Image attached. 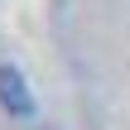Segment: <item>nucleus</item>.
Masks as SVG:
<instances>
[{
	"label": "nucleus",
	"instance_id": "f257e3e1",
	"mask_svg": "<svg viewBox=\"0 0 130 130\" xmlns=\"http://www.w3.org/2000/svg\"><path fill=\"white\" fill-rule=\"evenodd\" d=\"M0 96H5V106L10 111H19V116H29L34 106H29V96H24V82H19V72L14 68H0Z\"/></svg>",
	"mask_w": 130,
	"mask_h": 130
}]
</instances>
